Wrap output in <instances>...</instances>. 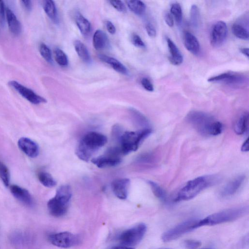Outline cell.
I'll return each instance as SVG.
<instances>
[{"mask_svg": "<svg viewBox=\"0 0 249 249\" xmlns=\"http://www.w3.org/2000/svg\"><path fill=\"white\" fill-rule=\"evenodd\" d=\"M37 178L40 182L44 186L52 188L55 186L56 182L52 175L46 171H40L38 173Z\"/></svg>", "mask_w": 249, "mask_h": 249, "instance_id": "obj_29", "label": "cell"}, {"mask_svg": "<svg viewBox=\"0 0 249 249\" xmlns=\"http://www.w3.org/2000/svg\"><path fill=\"white\" fill-rule=\"evenodd\" d=\"M18 144L19 148L30 158L36 157L39 152V148L36 142L27 137L20 138Z\"/></svg>", "mask_w": 249, "mask_h": 249, "instance_id": "obj_13", "label": "cell"}, {"mask_svg": "<svg viewBox=\"0 0 249 249\" xmlns=\"http://www.w3.org/2000/svg\"><path fill=\"white\" fill-rule=\"evenodd\" d=\"M184 46L186 49L194 55L200 51V44L197 38L191 33L187 32L184 35Z\"/></svg>", "mask_w": 249, "mask_h": 249, "instance_id": "obj_20", "label": "cell"}, {"mask_svg": "<svg viewBox=\"0 0 249 249\" xmlns=\"http://www.w3.org/2000/svg\"><path fill=\"white\" fill-rule=\"evenodd\" d=\"M241 53L246 56L247 57H249V48H242L240 50Z\"/></svg>", "mask_w": 249, "mask_h": 249, "instance_id": "obj_48", "label": "cell"}, {"mask_svg": "<svg viewBox=\"0 0 249 249\" xmlns=\"http://www.w3.org/2000/svg\"><path fill=\"white\" fill-rule=\"evenodd\" d=\"M74 47L79 57L84 62L90 61V57L85 45L79 40H76L73 43Z\"/></svg>", "mask_w": 249, "mask_h": 249, "instance_id": "obj_25", "label": "cell"}, {"mask_svg": "<svg viewBox=\"0 0 249 249\" xmlns=\"http://www.w3.org/2000/svg\"><path fill=\"white\" fill-rule=\"evenodd\" d=\"M145 29L148 35L154 37L156 36V30L154 26L150 22H147L145 24Z\"/></svg>", "mask_w": 249, "mask_h": 249, "instance_id": "obj_43", "label": "cell"}, {"mask_svg": "<svg viewBox=\"0 0 249 249\" xmlns=\"http://www.w3.org/2000/svg\"><path fill=\"white\" fill-rule=\"evenodd\" d=\"M107 140L104 135L96 132H89L80 140L75 154L79 159L88 161L100 148L104 146Z\"/></svg>", "mask_w": 249, "mask_h": 249, "instance_id": "obj_3", "label": "cell"}, {"mask_svg": "<svg viewBox=\"0 0 249 249\" xmlns=\"http://www.w3.org/2000/svg\"><path fill=\"white\" fill-rule=\"evenodd\" d=\"M43 9L47 15L53 21L57 22V10L54 2L52 0H45L43 1Z\"/></svg>", "mask_w": 249, "mask_h": 249, "instance_id": "obj_27", "label": "cell"}, {"mask_svg": "<svg viewBox=\"0 0 249 249\" xmlns=\"http://www.w3.org/2000/svg\"><path fill=\"white\" fill-rule=\"evenodd\" d=\"M141 84L143 88L148 91H153L154 87L150 80L146 78L143 77L141 80Z\"/></svg>", "mask_w": 249, "mask_h": 249, "instance_id": "obj_41", "label": "cell"}, {"mask_svg": "<svg viewBox=\"0 0 249 249\" xmlns=\"http://www.w3.org/2000/svg\"><path fill=\"white\" fill-rule=\"evenodd\" d=\"M130 180L127 178H118L113 180L111 188L114 195L119 199H125L128 195Z\"/></svg>", "mask_w": 249, "mask_h": 249, "instance_id": "obj_17", "label": "cell"}, {"mask_svg": "<svg viewBox=\"0 0 249 249\" xmlns=\"http://www.w3.org/2000/svg\"><path fill=\"white\" fill-rule=\"evenodd\" d=\"M164 20L167 25L172 27L174 26V18L170 13H167L164 16Z\"/></svg>", "mask_w": 249, "mask_h": 249, "instance_id": "obj_44", "label": "cell"}, {"mask_svg": "<svg viewBox=\"0 0 249 249\" xmlns=\"http://www.w3.org/2000/svg\"><path fill=\"white\" fill-rule=\"evenodd\" d=\"M10 190L13 196L23 204L30 207L33 206V198L27 190L13 184L10 186Z\"/></svg>", "mask_w": 249, "mask_h": 249, "instance_id": "obj_14", "label": "cell"}, {"mask_svg": "<svg viewBox=\"0 0 249 249\" xmlns=\"http://www.w3.org/2000/svg\"><path fill=\"white\" fill-rule=\"evenodd\" d=\"M5 18L11 33L15 36L20 34L21 24L14 12L8 7H6Z\"/></svg>", "mask_w": 249, "mask_h": 249, "instance_id": "obj_18", "label": "cell"}, {"mask_svg": "<svg viewBox=\"0 0 249 249\" xmlns=\"http://www.w3.org/2000/svg\"><path fill=\"white\" fill-rule=\"evenodd\" d=\"M124 133L122 128L117 124L114 125L112 129V135L116 141H120V138Z\"/></svg>", "mask_w": 249, "mask_h": 249, "instance_id": "obj_38", "label": "cell"}, {"mask_svg": "<svg viewBox=\"0 0 249 249\" xmlns=\"http://www.w3.org/2000/svg\"></svg>", "mask_w": 249, "mask_h": 249, "instance_id": "obj_51", "label": "cell"}, {"mask_svg": "<svg viewBox=\"0 0 249 249\" xmlns=\"http://www.w3.org/2000/svg\"><path fill=\"white\" fill-rule=\"evenodd\" d=\"M228 35V28L225 22L219 21L213 25L211 35V43L213 47L221 46Z\"/></svg>", "mask_w": 249, "mask_h": 249, "instance_id": "obj_12", "label": "cell"}, {"mask_svg": "<svg viewBox=\"0 0 249 249\" xmlns=\"http://www.w3.org/2000/svg\"><path fill=\"white\" fill-rule=\"evenodd\" d=\"M108 42L106 33L101 30H96L93 36V45L96 50L104 49Z\"/></svg>", "mask_w": 249, "mask_h": 249, "instance_id": "obj_24", "label": "cell"}, {"mask_svg": "<svg viewBox=\"0 0 249 249\" xmlns=\"http://www.w3.org/2000/svg\"><path fill=\"white\" fill-rule=\"evenodd\" d=\"M146 229L145 224H139L123 231L119 237V241L124 246L132 247L136 246L142 240Z\"/></svg>", "mask_w": 249, "mask_h": 249, "instance_id": "obj_7", "label": "cell"}, {"mask_svg": "<svg viewBox=\"0 0 249 249\" xmlns=\"http://www.w3.org/2000/svg\"><path fill=\"white\" fill-rule=\"evenodd\" d=\"M219 180V177L215 175L203 176L189 180L178 191L173 201L179 202L191 199Z\"/></svg>", "mask_w": 249, "mask_h": 249, "instance_id": "obj_2", "label": "cell"}, {"mask_svg": "<svg viewBox=\"0 0 249 249\" xmlns=\"http://www.w3.org/2000/svg\"><path fill=\"white\" fill-rule=\"evenodd\" d=\"M249 113L248 112L242 113L237 119L234 125V131L237 135L245 134L248 129Z\"/></svg>", "mask_w": 249, "mask_h": 249, "instance_id": "obj_22", "label": "cell"}, {"mask_svg": "<svg viewBox=\"0 0 249 249\" xmlns=\"http://www.w3.org/2000/svg\"><path fill=\"white\" fill-rule=\"evenodd\" d=\"M0 178L6 187L9 186L10 173L7 167L2 162H0Z\"/></svg>", "mask_w": 249, "mask_h": 249, "instance_id": "obj_34", "label": "cell"}, {"mask_svg": "<svg viewBox=\"0 0 249 249\" xmlns=\"http://www.w3.org/2000/svg\"><path fill=\"white\" fill-rule=\"evenodd\" d=\"M244 77L239 74L232 72H226L219 75L210 77L209 82H224L227 84L239 85L244 81Z\"/></svg>", "mask_w": 249, "mask_h": 249, "instance_id": "obj_15", "label": "cell"}, {"mask_svg": "<svg viewBox=\"0 0 249 249\" xmlns=\"http://www.w3.org/2000/svg\"><path fill=\"white\" fill-rule=\"evenodd\" d=\"M126 4L128 8L135 14L143 15L146 10V5L141 0H126Z\"/></svg>", "mask_w": 249, "mask_h": 249, "instance_id": "obj_30", "label": "cell"}, {"mask_svg": "<svg viewBox=\"0 0 249 249\" xmlns=\"http://www.w3.org/2000/svg\"><path fill=\"white\" fill-rule=\"evenodd\" d=\"M6 7L3 1L0 0V25H1L5 23Z\"/></svg>", "mask_w": 249, "mask_h": 249, "instance_id": "obj_42", "label": "cell"}, {"mask_svg": "<svg viewBox=\"0 0 249 249\" xmlns=\"http://www.w3.org/2000/svg\"><path fill=\"white\" fill-rule=\"evenodd\" d=\"M170 14L178 24L181 23L182 12L180 5L178 3H174L171 6Z\"/></svg>", "mask_w": 249, "mask_h": 249, "instance_id": "obj_32", "label": "cell"}, {"mask_svg": "<svg viewBox=\"0 0 249 249\" xmlns=\"http://www.w3.org/2000/svg\"><path fill=\"white\" fill-rule=\"evenodd\" d=\"M199 21V12L198 7L194 4L190 10V22L194 27H197Z\"/></svg>", "mask_w": 249, "mask_h": 249, "instance_id": "obj_35", "label": "cell"}, {"mask_svg": "<svg viewBox=\"0 0 249 249\" xmlns=\"http://www.w3.org/2000/svg\"><path fill=\"white\" fill-rule=\"evenodd\" d=\"M199 219L192 218L186 220L164 232L161 239L163 242L175 240L183 234L197 229L196 224Z\"/></svg>", "mask_w": 249, "mask_h": 249, "instance_id": "obj_8", "label": "cell"}, {"mask_svg": "<svg viewBox=\"0 0 249 249\" xmlns=\"http://www.w3.org/2000/svg\"><path fill=\"white\" fill-rule=\"evenodd\" d=\"M75 22L82 34L87 35L89 33L91 24L89 21L80 13L76 14Z\"/></svg>", "mask_w": 249, "mask_h": 249, "instance_id": "obj_26", "label": "cell"}, {"mask_svg": "<svg viewBox=\"0 0 249 249\" xmlns=\"http://www.w3.org/2000/svg\"><path fill=\"white\" fill-rule=\"evenodd\" d=\"M71 187L63 185L56 190L54 196L50 199L47 203L50 213L54 217H61L66 213L71 197Z\"/></svg>", "mask_w": 249, "mask_h": 249, "instance_id": "obj_5", "label": "cell"}, {"mask_svg": "<svg viewBox=\"0 0 249 249\" xmlns=\"http://www.w3.org/2000/svg\"><path fill=\"white\" fill-rule=\"evenodd\" d=\"M248 207L240 206L227 209L212 214L202 219H199L196 228L213 226L235 220L246 214Z\"/></svg>", "mask_w": 249, "mask_h": 249, "instance_id": "obj_4", "label": "cell"}, {"mask_svg": "<svg viewBox=\"0 0 249 249\" xmlns=\"http://www.w3.org/2000/svg\"></svg>", "mask_w": 249, "mask_h": 249, "instance_id": "obj_50", "label": "cell"}, {"mask_svg": "<svg viewBox=\"0 0 249 249\" xmlns=\"http://www.w3.org/2000/svg\"><path fill=\"white\" fill-rule=\"evenodd\" d=\"M201 243L199 241L187 239L184 241L183 245L187 249H196L200 246Z\"/></svg>", "mask_w": 249, "mask_h": 249, "instance_id": "obj_37", "label": "cell"}, {"mask_svg": "<svg viewBox=\"0 0 249 249\" xmlns=\"http://www.w3.org/2000/svg\"><path fill=\"white\" fill-rule=\"evenodd\" d=\"M249 139L247 138L244 143L242 144L241 148V150L243 152H246L249 151Z\"/></svg>", "mask_w": 249, "mask_h": 249, "instance_id": "obj_47", "label": "cell"}, {"mask_svg": "<svg viewBox=\"0 0 249 249\" xmlns=\"http://www.w3.org/2000/svg\"><path fill=\"white\" fill-rule=\"evenodd\" d=\"M123 155L120 147H111L104 155L93 158L91 162L98 168H105L118 165L122 161Z\"/></svg>", "mask_w": 249, "mask_h": 249, "instance_id": "obj_9", "label": "cell"}, {"mask_svg": "<svg viewBox=\"0 0 249 249\" xmlns=\"http://www.w3.org/2000/svg\"><path fill=\"white\" fill-rule=\"evenodd\" d=\"M107 29L108 32L112 35H113L116 32V28L113 24L110 21H107L106 22Z\"/></svg>", "mask_w": 249, "mask_h": 249, "instance_id": "obj_45", "label": "cell"}, {"mask_svg": "<svg viewBox=\"0 0 249 249\" xmlns=\"http://www.w3.org/2000/svg\"><path fill=\"white\" fill-rule=\"evenodd\" d=\"M39 52L42 57L48 62H52L51 50L45 44L42 43L39 46Z\"/></svg>", "mask_w": 249, "mask_h": 249, "instance_id": "obj_36", "label": "cell"}, {"mask_svg": "<svg viewBox=\"0 0 249 249\" xmlns=\"http://www.w3.org/2000/svg\"><path fill=\"white\" fill-rule=\"evenodd\" d=\"M131 42L132 44L137 47L144 48L145 44L141 37L137 34H133L131 36Z\"/></svg>", "mask_w": 249, "mask_h": 249, "instance_id": "obj_39", "label": "cell"}, {"mask_svg": "<svg viewBox=\"0 0 249 249\" xmlns=\"http://www.w3.org/2000/svg\"><path fill=\"white\" fill-rule=\"evenodd\" d=\"M233 34L237 38L243 40H248L249 34L248 30L238 23H234L231 27Z\"/></svg>", "mask_w": 249, "mask_h": 249, "instance_id": "obj_31", "label": "cell"}, {"mask_svg": "<svg viewBox=\"0 0 249 249\" xmlns=\"http://www.w3.org/2000/svg\"><path fill=\"white\" fill-rule=\"evenodd\" d=\"M98 57L102 61L110 65L115 71L123 74H128V72L126 67L117 59L102 54H99Z\"/></svg>", "mask_w": 249, "mask_h": 249, "instance_id": "obj_21", "label": "cell"}, {"mask_svg": "<svg viewBox=\"0 0 249 249\" xmlns=\"http://www.w3.org/2000/svg\"><path fill=\"white\" fill-rule=\"evenodd\" d=\"M110 4L118 11L125 12L126 10L124 4L121 0H109Z\"/></svg>", "mask_w": 249, "mask_h": 249, "instance_id": "obj_40", "label": "cell"}, {"mask_svg": "<svg viewBox=\"0 0 249 249\" xmlns=\"http://www.w3.org/2000/svg\"><path fill=\"white\" fill-rule=\"evenodd\" d=\"M20 2L23 7L28 11H30L32 7V1L31 0H21Z\"/></svg>", "mask_w": 249, "mask_h": 249, "instance_id": "obj_46", "label": "cell"}, {"mask_svg": "<svg viewBox=\"0 0 249 249\" xmlns=\"http://www.w3.org/2000/svg\"><path fill=\"white\" fill-rule=\"evenodd\" d=\"M8 85L24 98L33 104L38 105L47 102V100L44 98L16 81H10L8 82Z\"/></svg>", "mask_w": 249, "mask_h": 249, "instance_id": "obj_11", "label": "cell"}, {"mask_svg": "<svg viewBox=\"0 0 249 249\" xmlns=\"http://www.w3.org/2000/svg\"><path fill=\"white\" fill-rule=\"evenodd\" d=\"M245 176L240 175L226 184L221 190L220 195L222 197H227L234 195L242 185Z\"/></svg>", "mask_w": 249, "mask_h": 249, "instance_id": "obj_16", "label": "cell"}, {"mask_svg": "<svg viewBox=\"0 0 249 249\" xmlns=\"http://www.w3.org/2000/svg\"><path fill=\"white\" fill-rule=\"evenodd\" d=\"M186 120L199 133L203 136H217L221 134L223 130V124L220 122L202 111H190L186 116Z\"/></svg>", "mask_w": 249, "mask_h": 249, "instance_id": "obj_1", "label": "cell"}, {"mask_svg": "<svg viewBox=\"0 0 249 249\" xmlns=\"http://www.w3.org/2000/svg\"><path fill=\"white\" fill-rule=\"evenodd\" d=\"M112 249H134V248L132 247H128L126 246H117L115 247Z\"/></svg>", "mask_w": 249, "mask_h": 249, "instance_id": "obj_49", "label": "cell"}, {"mask_svg": "<svg viewBox=\"0 0 249 249\" xmlns=\"http://www.w3.org/2000/svg\"><path fill=\"white\" fill-rule=\"evenodd\" d=\"M166 41L169 52L170 62L174 65H180L183 62V56L180 51L170 38L167 37Z\"/></svg>", "mask_w": 249, "mask_h": 249, "instance_id": "obj_19", "label": "cell"}, {"mask_svg": "<svg viewBox=\"0 0 249 249\" xmlns=\"http://www.w3.org/2000/svg\"><path fill=\"white\" fill-rule=\"evenodd\" d=\"M148 183L154 195L160 201L166 202L168 200L167 194L163 188L154 181L149 180Z\"/></svg>", "mask_w": 249, "mask_h": 249, "instance_id": "obj_28", "label": "cell"}, {"mask_svg": "<svg viewBox=\"0 0 249 249\" xmlns=\"http://www.w3.org/2000/svg\"><path fill=\"white\" fill-rule=\"evenodd\" d=\"M54 56L56 62L61 66H66L68 64V57L60 49L56 48L54 50Z\"/></svg>", "mask_w": 249, "mask_h": 249, "instance_id": "obj_33", "label": "cell"}, {"mask_svg": "<svg viewBox=\"0 0 249 249\" xmlns=\"http://www.w3.org/2000/svg\"><path fill=\"white\" fill-rule=\"evenodd\" d=\"M49 240L53 245L66 249L76 246L81 241L79 236L68 231L51 234Z\"/></svg>", "mask_w": 249, "mask_h": 249, "instance_id": "obj_10", "label": "cell"}, {"mask_svg": "<svg viewBox=\"0 0 249 249\" xmlns=\"http://www.w3.org/2000/svg\"><path fill=\"white\" fill-rule=\"evenodd\" d=\"M129 111L132 115L134 122L142 129L151 128L150 122L146 117L137 109L131 108Z\"/></svg>", "mask_w": 249, "mask_h": 249, "instance_id": "obj_23", "label": "cell"}, {"mask_svg": "<svg viewBox=\"0 0 249 249\" xmlns=\"http://www.w3.org/2000/svg\"><path fill=\"white\" fill-rule=\"evenodd\" d=\"M151 128L137 131H125L120 140V149L123 155L137 150L141 143L152 133Z\"/></svg>", "mask_w": 249, "mask_h": 249, "instance_id": "obj_6", "label": "cell"}]
</instances>
